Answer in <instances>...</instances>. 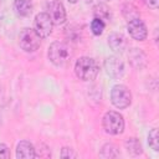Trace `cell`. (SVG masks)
<instances>
[{"label": "cell", "instance_id": "3957f363", "mask_svg": "<svg viewBox=\"0 0 159 159\" xmlns=\"http://www.w3.org/2000/svg\"><path fill=\"white\" fill-rule=\"evenodd\" d=\"M102 125H103V129L106 133L117 135V134L123 133V130H124V119H123L122 114H119L118 112L109 111L103 116Z\"/></svg>", "mask_w": 159, "mask_h": 159}, {"label": "cell", "instance_id": "30bf717a", "mask_svg": "<svg viewBox=\"0 0 159 159\" xmlns=\"http://www.w3.org/2000/svg\"><path fill=\"white\" fill-rule=\"evenodd\" d=\"M16 157L21 159H32L36 157V149L32 143L27 140H21L16 145Z\"/></svg>", "mask_w": 159, "mask_h": 159}, {"label": "cell", "instance_id": "e0dca14e", "mask_svg": "<svg viewBox=\"0 0 159 159\" xmlns=\"http://www.w3.org/2000/svg\"><path fill=\"white\" fill-rule=\"evenodd\" d=\"M118 155H119V153H118L116 145H113V144L103 145L102 152H101V157H103V158H116Z\"/></svg>", "mask_w": 159, "mask_h": 159}, {"label": "cell", "instance_id": "5b68a950", "mask_svg": "<svg viewBox=\"0 0 159 159\" xmlns=\"http://www.w3.org/2000/svg\"><path fill=\"white\" fill-rule=\"evenodd\" d=\"M111 102L114 107L124 109L132 103V93L124 84H116L111 91Z\"/></svg>", "mask_w": 159, "mask_h": 159}, {"label": "cell", "instance_id": "277c9868", "mask_svg": "<svg viewBox=\"0 0 159 159\" xmlns=\"http://www.w3.org/2000/svg\"><path fill=\"white\" fill-rule=\"evenodd\" d=\"M19 45L26 52L36 51L41 45V37L36 34L35 30L25 27L19 34Z\"/></svg>", "mask_w": 159, "mask_h": 159}, {"label": "cell", "instance_id": "6da1fadb", "mask_svg": "<svg viewBox=\"0 0 159 159\" xmlns=\"http://www.w3.org/2000/svg\"><path fill=\"white\" fill-rule=\"evenodd\" d=\"M98 65L96 60L88 56L80 57L75 63V73L82 81H93L98 75Z\"/></svg>", "mask_w": 159, "mask_h": 159}, {"label": "cell", "instance_id": "d6986e66", "mask_svg": "<svg viewBox=\"0 0 159 159\" xmlns=\"http://www.w3.org/2000/svg\"><path fill=\"white\" fill-rule=\"evenodd\" d=\"M148 143H149V147L158 152L159 150V139H158V129H152L149 132V135H148Z\"/></svg>", "mask_w": 159, "mask_h": 159}, {"label": "cell", "instance_id": "4fadbf2b", "mask_svg": "<svg viewBox=\"0 0 159 159\" xmlns=\"http://www.w3.org/2000/svg\"><path fill=\"white\" fill-rule=\"evenodd\" d=\"M128 57L134 67L142 68L145 66V55L139 48H132L128 53Z\"/></svg>", "mask_w": 159, "mask_h": 159}, {"label": "cell", "instance_id": "9c48e42d", "mask_svg": "<svg viewBox=\"0 0 159 159\" xmlns=\"http://www.w3.org/2000/svg\"><path fill=\"white\" fill-rule=\"evenodd\" d=\"M127 30L129 32V35L137 40V41H143L147 39L148 36V30H147V26L145 24L140 20V17L138 19H133L130 21H128L127 24Z\"/></svg>", "mask_w": 159, "mask_h": 159}, {"label": "cell", "instance_id": "ac0fdd59", "mask_svg": "<svg viewBox=\"0 0 159 159\" xmlns=\"http://www.w3.org/2000/svg\"><path fill=\"white\" fill-rule=\"evenodd\" d=\"M104 26H106L104 21H102L101 19H97V17H94L91 22V30H92L93 35H96V36L102 35V32L104 30Z\"/></svg>", "mask_w": 159, "mask_h": 159}, {"label": "cell", "instance_id": "7c38bea8", "mask_svg": "<svg viewBox=\"0 0 159 159\" xmlns=\"http://www.w3.org/2000/svg\"><path fill=\"white\" fill-rule=\"evenodd\" d=\"M108 45L114 52H122L127 46V41L122 34H112L108 37Z\"/></svg>", "mask_w": 159, "mask_h": 159}, {"label": "cell", "instance_id": "ffe728a7", "mask_svg": "<svg viewBox=\"0 0 159 159\" xmlns=\"http://www.w3.org/2000/svg\"><path fill=\"white\" fill-rule=\"evenodd\" d=\"M9 158H10V150L7 145L0 143V159H9Z\"/></svg>", "mask_w": 159, "mask_h": 159}, {"label": "cell", "instance_id": "ba28073f", "mask_svg": "<svg viewBox=\"0 0 159 159\" xmlns=\"http://www.w3.org/2000/svg\"><path fill=\"white\" fill-rule=\"evenodd\" d=\"M104 68L107 75L112 78H120L124 75V63L117 56H109L104 61Z\"/></svg>", "mask_w": 159, "mask_h": 159}, {"label": "cell", "instance_id": "7402d4cb", "mask_svg": "<svg viewBox=\"0 0 159 159\" xmlns=\"http://www.w3.org/2000/svg\"><path fill=\"white\" fill-rule=\"evenodd\" d=\"M145 2L147 6L152 7V9H157L158 7V4H159V0H143Z\"/></svg>", "mask_w": 159, "mask_h": 159}, {"label": "cell", "instance_id": "603a6c76", "mask_svg": "<svg viewBox=\"0 0 159 159\" xmlns=\"http://www.w3.org/2000/svg\"><path fill=\"white\" fill-rule=\"evenodd\" d=\"M67 1H68V2H71V4H76L78 0H67Z\"/></svg>", "mask_w": 159, "mask_h": 159}, {"label": "cell", "instance_id": "9a60e30c", "mask_svg": "<svg viewBox=\"0 0 159 159\" xmlns=\"http://www.w3.org/2000/svg\"><path fill=\"white\" fill-rule=\"evenodd\" d=\"M93 12H94V17L101 19L102 21H108L109 17H111L109 9H108V6L104 5V4H98V5H96Z\"/></svg>", "mask_w": 159, "mask_h": 159}, {"label": "cell", "instance_id": "7a4b0ae2", "mask_svg": "<svg viewBox=\"0 0 159 159\" xmlns=\"http://www.w3.org/2000/svg\"><path fill=\"white\" fill-rule=\"evenodd\" d=\"M47 56H48V60L55 66L62 67V66H65L70 61V58H71V50H70L67 43L60 42V41H55V42H52L50 45Z\"/></svg>", "mask_w": 159, "mask_h": 159}, {"label": "cell", "instance_id": "5bb4252c", "mask_svg": "<svg viewBox=\"0 0 159 159\" xmlns=\"http://www.w3.org/2000/svg\"><path fill=\"white\" fill-rule=\"evenodd\" d=\"M125 149L129 154L132 155H139L142 154V145H140V142L137 139V138H129L125 140Z\"/></svg>", "mask_w": 159, "mask_h": 159}, {"label": "cell", "instance_id": "52a82bcc", "mask_svg": "<svg viewBox=\"0 0 159 159\" xmlns=\"http://www.w3.org/2000/svg\"><path fill=\"white\" fill-rule=\"evenodd\" d=\"M46 12L51 17L53 25H62L66 21V10L61 1L51 0L46 5Z\"/></svg>", "mask_w": 159, "mask_h": 159}, {"label": "cell", "instance_id": "44dd1931", "mask_svg": "<svg viewBox=\"0 0 159 159\" xmlns=\"http://www.w3.org/2000/svg\"><path fill=\"white\" fill-rule=\"evenodd\" d=\"M61 157L62 158H76L77 154L71 148H63L62 152H61Z\"/></svg>", "mask_w": 159, "mask_h": 159}, {"label": "cell", "instance_id": "8fae6325", "mask_svg": "<svg viewBox=\"0 0 159 159\" xmlns=\"http://www.w3.org/2000/svg\"><path fill=\"white\" fill-rule=\"evenodd\" d=\"M12 9L17 16L27 17L32 12V1L31 0H14Z\"/></svg>", "mask_w": 159, "mask_h": 159}, {"label": "cell", "instance_id": "8992f818", "mask_svg": "<svg viewBox=\"0 0 159 159\" xmlns=\"http://www.w3.org/2000/svg\"><path fill=\"white\" fill-rule=\"evenodd\" d=\"M34 26H35V31L36 34L41 37V39H46L51 35L52 32V20L51 17L47 15V12H39L35 16V21H34Z\"/></svg>", "mask_w": 159, "mask_h": 159}, {"label": "cell", "instance_id": "2e32d148", "mask_svg": "<svg viewBox=\"0 0 159 159\" xmlns=\"http://www.w3.org/2000/svg\"><path fill=\"white\" fill-rule=\"evenodd\" d=\"M123 16L127 19V21H130L133 19H138L139 17V12L137 10V7L132 4H125L123 6Z\"/></svg>", "mask_w": 159, "mask_h": 159}]
</instances>
